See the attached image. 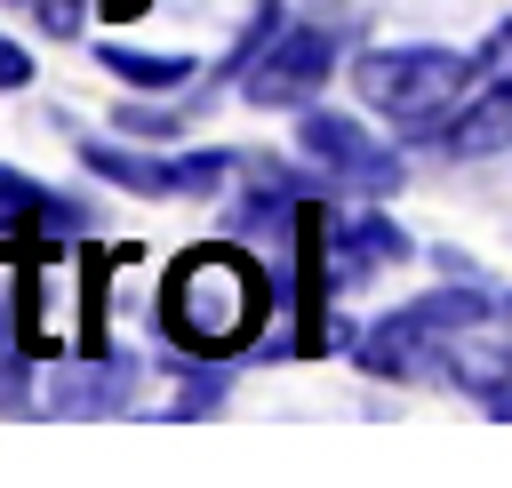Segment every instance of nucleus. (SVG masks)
Segmentation results:
<instances>
[{"label":"nucleus","mask_w":512,"mask_h":488,"mask_svg":"<svg viewBox=\"0 0 512 488\" xmlns=\"http://www.w3.org/2000/svg\"><path fill=\"white\" fill-rule=\"evenodd\" d=\"M80 160H88L104 184H128V192H144V200H168V192H184L176 160H144V152H128V144H104V136H80Z\"/></svg>","instance_id":"1a4fd4ad"},{"label":"nucleus","mask_w":512,"mask_h":488,"mask_svg":"<svg viewBox=\"0 0 512 488\" xmlns=\"http://www.w3.org/2000/svg\"><path fill=\"white\" fill-rule=\"evenodd\" d=\"M448 376H456L488 416H512V352H504V344H456V352H448Z\"/></svg>","instance_id":"9d476101"},{"label":"nucleus","mask_w":512,"mask_h":488,"mask_svg":"<svg viewBox=\"0 0 512 488\" xmlns=\"http://www.w3.org/2000/svg\"><path fill=\"white\" fill-rule=\"evenodd\" d=\"M472 80H480V72H472V56H456V48H368V56L352 64L360 104H368L376 120H392L400 136L448 128Z\"/></svg>","instance_id":"f03ea898"},{"label":"nucleus","mask_w":512,"mask_h":488,"mask_svg":"<svg viewBox=\"0 0 512 488\" xmlns=\"http://www.w3.org/2000/svg\"><path fill=\"white\" fill-rule=\"evenodd\" d=\"M320 256H328V280L352 288V280L400 264V256H408V232H400L392 216H376V208H368V216H320Z\"/></svg>","instance_id":"423d86ee"},{"label":"nucleus","mask_w":512,"mask_h":488,"mask_svg":"<svg viewBox=\"0 0 512 488\" xmlns=\"http://www.w3.org/2000/svg\"><path fill=\"white\" fill-rule=\"evenodd\" d=\"M224 392H232V376H224V368H192V376L176 384V416H208Z\"/></svg>","instance_id":"f8f14e48"},{"label":"nucleus","mask_w":512,"mask_h":488,"mask_svg":"<svg viewBox=\"0 0 512 488\" xmlns=\"http://www.w3.org/2000/svg\"><path fill=\"white\" fill-rule=\"evenodd\" d=\"M120 136H176V112H152V104H120Z\"/></svg>","instance_id":"ddd939ff"},{"label":"nucleus","mask_w":512,"mask_h":488,"mask_svg":"<svg viewBox=\"0 0 512 488\" xmlns=\"http://www.w3.org/2000/svg\"><path fill=\"white\" fill-rule=\"evenodd\" d=\"M136 352H120V360H72V368H56L48 376V408L56 416H120L128 400H136Z\"/></svg>","instance_id":"0eeeda50"},{"label":"nucleus","mask_w":512,"mask_h":488,"mask_svg":"<svg viewBox=\"0 0 512 488\" xmlns=\"http://www.w3.org/2000/svg\"><path fill=\"white\" fill-rule=\"evenodd\" d=\"M104 72H120L128 88H184L192 80V56H152V48H104Z\"/></svg>","instance_id":"9b49d317"},{"label":"nucleus","mask_w":512,"mask_h":488,"mask_svg":"<svg viewBox=\"0 0 512 488\" xmlns=\"http://www.w3.org/2000/svg\"><path fill=\"white\" fill-rule=\"evenodd\" d=\"M480 312H496V296H480V288H440V296H416V304H400L392 320H376L368 336H360V368L368 376H440L448 368V352H456V336L480 320Z\"/></svg>","instance_id":"7ed1b4c3"},{"label":"nucleus","mask_w":512,"mask_h":488,"mask_svg":"<svg viewBox=\"0 0 512 488\" xmlns=\"http://www.w3.org/2000/svg\"><path fill=\"white\" fill-rule=\"evenodd\" d=\"M296 144H304V160L328 176V192H392L400 184V160L352 120V112H304L296 120Z\"/></svg>","instance_id":"39448f33"},{"label":"nucleus","mask_w":512,"mask_h":488,"mask_svg":"<svg viewBox=\"0 0 512 488\" xmlns=\"http://www.w3.org/2000/svg\"><path fill=\"white\" fill-rule=\"evenodd\" d=\"M440 144H448L456 160H488V152H504V144H512V80H488L480 96H464L456 120L440 128Z\"/></svg>","instance_id":"6e6552de"},{"label":"nucleus","mask_w":512,"mask_h":488,"mask_svg":"<svg viewBox=\"0 0 512 488\" xmlns=\"http://www.w3.org/2000/svg\"><path fill=\"white\" fill-rule=\"evenodd\" d=\"M472 72H480V80H512V24H496V40L472 56Z\"/></svg>","instance_id":"4468645a"},{"label":"nucleus","mask_w":512,"mask_h":488,"mask_svg":"<svg viewBox=\"0 0 512 488\" xmlns=\"http://www.w3.org/2000/svg\"><path fill=\"white\" fill-rule=\"evenodd\" d=\"M24 80H32V48L0 32V96H8V88H24Z\"/></svg>","instance_id":"2eb2a0df"},{"label":"nucleus","mask_w":512,"mask_h":488,"mask_svg":"<svg viewBox=\"0 0 512 488\" xmlns=\"http://www.w3.org/2000/svg\"><path fill=\"white\" fill-rule=\"evenodd\" d=\"M264 304H272V280L240 248H192V256H176V272L160 288V320H168V336L184 352H232V344H248L256 320H264Z\"/></svg>","instance_id":"f257e3e1"},{"label":"nucleus","mask_w":512,"mask_h":488,"mask_svg":"<svg viewBox=\"0 0 512 488\" xmlns=\"http://www.w3.org/2000/svg\"><path fill=\"white\" fill-rule=\"evenodd\" d=\"M336 56H344L336 24H288V32H272L264 56H256V72H248V104L256 112H288V104L320 96L328 72H336Z\"/></svg>","instance_id":"20e7f679"}]
</instances>
